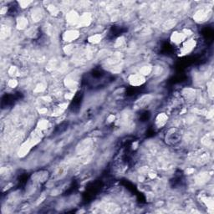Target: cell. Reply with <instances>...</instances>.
<instances>
[{"instance_id": "6da1fadb", "label": "cell", "mask_w": 214, "mask_h": 214, "mask_svg": "<svg viewBox=\"0 0 214 214\" xmlns=\"http://www.w3.org/2000/svg\"><path fill=\"white\" fill-rule=\"evenodd\" d=\"M180 140H181V134L177 129H171L167 133L166 141L168 144L170 145L176 144L177 142H179Z\"/></svg>"}, {"instance_id": "7a4b0ae2", "label": "cell", "mask_w": 214, "mask_h": 214, "mask_svg": "<svg viewBox=\"0 0 214 214\" xmlns=\"http://www.w3.org/2000/svg\"><path fill=\"white\" fill-rule=\"evenodd\" d=\"M130 81L132 85H135V86H138V85H142V83L144 82V78L142 77V76H132L131 78L130 79Z\"/></svg>"}, {"instance_id": "3957f363", "label": "cell", "mask_w": 214, "mask_h": 214, "mask_svg": "<svg viewBox=\"0 0 214 214\" xmlns=\"http://www.w3.org/2000/svg\"><path fill=\"white\" fill-rule=\"evenodd\" d=\"M167 120V116H166V115H164L163 113H161L160 114V115L157 116V118L156 123H157V125L158 126H162L166 124Z\"/></svg>"}, {"instance_id": "277c9868", "label": "cell", "mask_w": 214, "mask_h": 214, "mask_svg": "<svg viewBox=\"0 0 214 214\" xmlns=\"http://www.w3.org/2000/svg\"><path fill=\"white\" fill-rule=\"evenodd\" d=\"M184 39H185V36L182 33H176V34H173L172 36V41L175 42V43H178V44L183 42Z\"/></svg>"}]
</instances>
